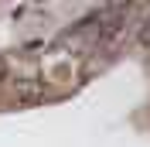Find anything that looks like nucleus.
Listing matches in <instances>:
<instances>
[{"label":"nucleus","instance_id":"2","mask_svg":"<svg viewBox=\"0 0 150 147\" xmlns=\"http://www.w3.org/2000/svg\"><path fill=\"white\" fill-rule=\"evenodd\" d=\"M137 45L140 48H150V17L140 24V31H137Z\"/></svg>","mask_w":150,"mask_h":147},{"label":"nucleus","instance_id":"3","mask_svg":"<svg viewBox=\"0 0 150 147\" xmlns=\"http://www.w3.org/2000/svg\"><path fill=\"white\" fill-rule=\"evenodd\" d=\"M4 72H7V62H0V79H4Z\"/></svg>","mask_w":150,"mask_h":147},{"label":"nucleus","instance_id":"1","mask_svg":"<svg viewBox=\"0 0 150 147\" xmlns=\"http://www.w3.org/2000/svg\"><path fill=\"white\" fill-rule=\"evenodd\" d=\"M45 96V82L38 75H17L14 79V99L17 103H38Z\"/></svg>","mask_w":150,"mask_h":147}]
</instances>
